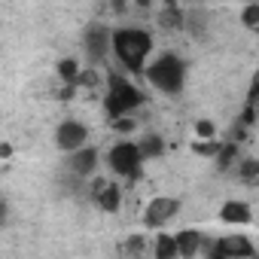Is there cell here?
I'll return each mask as SVG.
<instances>
[{"mask_svg":"<svg viewBox=\"0 0 259 259\" xmlns=\"http://www.w3.org/2000/svg\"><path fill=\"white\" fill-rule=\"evenodd\" d=\"M85 138H89V132H85V125H79V122H64L58 128V147L67 150V153H76L85 144Z\"/></svg>","mask_w":259,"mask_h":259,"instance_id":"5","label":"cell"},{"mask_svg":"<svg viewBox=\"0 0 259 259\" xmlns=\"http://www.w3.org/2000/svg\"><path fill=\"white\" fill-rule=\"evenodd\" d=\"M220 147H223V144H213V141H201V144H195V153H201V156H217V153H220Z\"/></svg>","mask_w":259,"mask_h":259,"instance_id":"18","label":"cell"},{"mask_svg":"<svg viewBox=\"0 0 259 259\" xmlns=\"http://www.w3.org/2000/svg\"><path fill=\"white\" fill-rule=\"evenodd\" d=\"M177 201L174 198H156L150 207H147V226H153V229H159V226H165L174 213H177Z\"/></svg>","mask_w":259,"mask_h":259,"instance_id":"6","label":"cell"},{"mask_svg":"<svg viewBox=\"0 0 259 259\" xmlns=\"http://www.w3.org/2000/svg\"><path fill=\"white\" fill-rule=\"evenodd\" d=\"M241 174H244V180H253V177H256V162H244Z\"/></svg>","mask_w":259,"mask_h":259,"instance_id":"21","label":"cell"},{"mask_svg":"<svg viewBox=\"0 0 259 259\" xmlns=\"http://www.w3.org/2000/svg\"><path fill=\"white\" fill-rule=\"evenodd\" d=\"M113 49H116L119 61H122L128 70L141 73V70H144V61H147V55H150V49H153V40H150L147 31L122 28V31L113 34Z\"/></svg>","mask_w":259,"mask_h":259,"instance_id":"1","label":"cell"},{"mask_svg":"<svg viewBox=\"0 0 259 259\" xmlns=\"http://www.w3.org/2000/svg\"><path fill=\"white\" fill-rule=\"evenodd\" d=\"M207 259H229V256H226V253H220V250H217V247H213V250H210V256H207Z\"/></svg>","mask_w":259,"mask_h":259,"instance_id":"25","label":"cell"},{"mask_svg":"<svg viewBox=\"0 0 259 259\" xmlns=\"http://www.w3.org/2000/svg\"><path fill=\"white\" fill-rule=\"evenodd\" d=\"M156 256H159V259H174V256H177V244H174L171 235H159V241H156Z\"/></svg>","mask_w":259,"mask_h":259,"instance_id":"14","label":"cell"},{"mask_svg":"<svg viewBox=\"0 0 259 259\" xmlns=\"http://www.w3.org/2000/svg\"><path fill=\"white\" fill-rule=\"evenodd\" d=\"M195 132H198L201 138H213V122H207V119H201V122L195 125Z\"/></svg>","mask_w":259,"mask_h":259,"instance_id":"20","label":"cell"},{"mask_svg":"<svg viewBox=\"0 0 259 259\" xmlns=\"http://www.w3.org/2000/svg\"><path fill=\"white\" fill-rule=\"evenodd\" d=\"M141 104H144V95L132 82H125L122 76H110V95H107V113L110 116H122V113L135 110Z\"/></svg>","mask_w":259,"mask_h":259,"instance_id":"3","label":"cell"},{"mask_svg":"<svg viewBox=\"0 0 259 259\" xmlns=\"http://www.w3.org/2000/svg\"><path fill=\"white\" fill-rule=\"evenodd\" d=\"M147 76H150V82H153L156 89H162V92L174 95V92H180V89H183L186 67H183V61H180V58L165 55V58H159V61L147 70Z\"/></svg>","mask_w":259,"mask_h":259,"instance_id":"2","label":"cell"},{"mask_svg":"<svg viewBox=\"0 0 259 259\" xmlns=\"http://www.w3.org/2000/svg\"><path fill=\"white\" fill-rule=\"evenodd\" d=\"M4 217H7V204L0 201V226H4Z\"/></svg>","mask_w":259,"mask_h":259,"instance_id":"26","label":"cell"},{"mask_svg":"<svg viewBox=\"0 0 259 259\" xmlns=\"http://www.w3.org/2000/svg\"><path fill=\"white\" fill-rule=\"evenodd\" d=\"M256 22H259V7H247V10H244V25L256 28Z\"/></svg>","mask_w":259,"mask_h":259,"instance_id":"19","label":"cell"},{"mask_svg":"<svg viewBox=\"0 0 259 259\" xmlns=\"http://www.w3.org/2000/svg\"><path fill=\"white\" fill-rule=\"evenodd\" d=\"M159 22H162L165 28H180V25H183V13H180L177 7H171V4H168V7H165V13L159 16Z\"/></svg>","mask_w":259,"mask_h":259,"instance_id":"15","label":"cell"},{"mask_svg":"<svg viewBox=\"0 0 259 259\" xmlns=\"http://www.w3.org/2000/svg\"><path fill=\"white\" fill-rule=\"evenodd\" d=\"M220 220L223 223H250V207L244 204V201H229V204H223V210H220Z\"/></svg>","mask_w":259,"mask_h":259,"instance_id":"12","label":"cell"},{"mask_svg":"<svg viewBox=\"0 0 259 259\" xmlns=\"http://www.w3.org/2000/svg\"><path fill=\"white\" fill-rule=\"evenodd\" d=\"M58 73H61V79H64V82H70V85H73V82H76V61H70V58H67V61H61V64H58Z\"/></svg>","mask_w":259,"mask_h":259,"instance_id":"17","label":"cell"},{"mask_svg":"<svg viewBox=\"0 0 259 259\" xmlns=\"http://www.w3.org/2000/svg\"><path fill=\"white\" fill-rule=\"evenodd\" d=\"M141 153H138V144H128V141H122V144H116L113 150H110V168L116 171V174H125V177H135L138 174V168H141Z\"/></svg>","mask_w":259,"mask_h":259,"instance_id":"4","label":"cell"},{"mask_svg":"<svg viewBox=\"0 0 259 259\" xmlns=\"http://www.w3.org/2000/svg\"><path fill=\"white\" fill-rule=\"evenodd\" d=\"M162 138H144L141 144H138V153H141V159H153V156H162Z\"/></svg>","mask_w":259,"mask_h":259,"instance_id":"13","label":"cell"},{"mask_svg":"<svg viewBox=\"0 0 259 259\" xmlns=\"http://www.w3.org/2000/svg\"><path fill=\"white\" fill-rule=\"evenodd\" d=\"M116 128H119V132H128V128H132V122H128V119H119Z\"/></svg>","mask_w":259,"mask_h":259,"instance_id":"23","label":"cell"},{"mask_svg":"<svg viewBox=\"0 0 259 259\" xmlns=\"http://www.w3.org/2000/svg\"><path fill=\"white\" fill-rule=\"evenodd\" d=\"M95 198H98L101 210H107V213L119 210V201H122L119 186H110V183H95Z\"/></svg>","mask_w":259,"mask_h":259,"instance_id":"8","label":"cell"},{"mask_svg":"<svg viewBox=\"0 0 259 259\" xmlns=\"http://www.w3.org/2000/svg\"><path fill=\"white\" fill-rule=\"evenodd\" d=\"M217 250L220 253H226L229 259H247V256H253V244L247 241V238H223L220 244H217Z\"/></svg>","mask_w":259,"mask_h":259,"instance_id":"9","label":"cell"},{"mask_svg":"<svg viewBox=\"0 0 259 259\" xmlns=\"http://www.w3.org/2000/svg\"><path fill=\"white\" fill-rule=\"evenodd\" d=\"M241 122H244V125H250V122H253V104H247V110H244Z\"/></svg>","mask_w":259,"mask_h":259,"instance_id":"22","label":"cell"},{"mask_svg":"<svg viewBox=\"0 0 259 259\" xmlns=\"http://www.w3.org/2000/svg\"><path fill=\"white\" fill-rule=\"evenodd\" d=\"M85 46H89V52H92L95 58H101V55L107 52V46H110V31H107L104 25H92V28L85 31Z\"/></svg>","mask_w":259,"mask_h":259,"instance_id":"7","label":"cell"},{"mask_svg":"<svg viewBox=\"0 0 259 259\" xmlns=\"http://www.w3.org/2000/svg\"><path fill=\"white\" fill-rule=\"evenodd\" d=\"M10 153H13V147H10V144H0V159H7Z\"/></svg>","mask_w":259,"mask_h":259,"instance_id":"24","label":"cell"},{"mask_svg":"<svg viewBox=\"0 0 259 259\" xmlns=\"http://www.w3.org/2000/svg\"><path fill=\"white\" fill-rule=\"evenodd\" d=\"M174 244H177V256H186V259H192V256L198 253L201 235H198V232H192V229H186V232L174 235Z\"/></svg>","mask_w":259,"mask_h":259,"instance_id":"10","label":"cell"},{"mask_svg":"<svg viewBox=\"0 0 259 259\" xmlns=\"http://www.w3.org/2000/svg\"><path fill=\"white\" fill-rule=\"evenodd\" d=\"M235 153H238V147H235V144H223V147H220V153H217L220 168H229V165L235 162Z\"/></svg>","mask_w":259,"mask_h":259,"instance_id":"16","label":"cell"},{"mask_svg":"<svg viewBox=\"0 0 259 259\" xmlns=\"http://www.w3.org/2000/svg\"><path fill=\"white\" fill-rule=\"evenodd\" d=\"M95 165H98V153H95L92 147H85V150H76V153H73V162H70V168H73L79 177L92 174V171H95Z\"/></svg>","mask_w":259,"mask_h":259,"instance_id":"11","label":"cell"}]
</instances>
